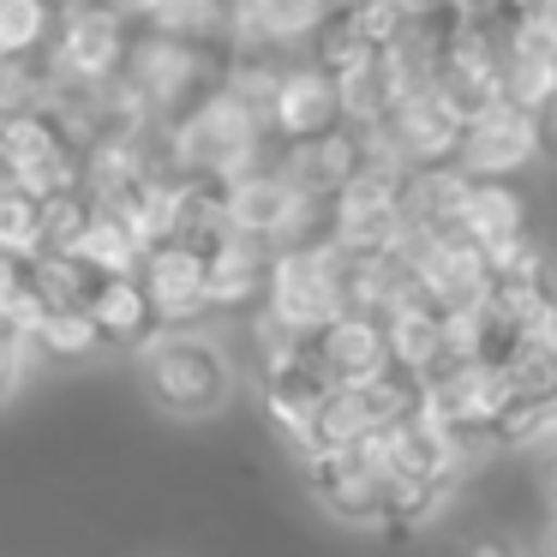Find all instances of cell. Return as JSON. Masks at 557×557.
Masks as SVG:
<instances>
[{
	"instance_id": "19",
	"label": "cell",
	"mask_w": 557,
	"mask_h": 557,
	"mask_svg": "<svg viewBox=\"0 0 557 557\" xmlns=\"http://www.w3.org/2000/svg\"><path fill=\"white\" fill-rule=\"evenodd\" d=\"M30 336H18L13 324H7V318H0V396H7V389L18 384V377H25V366H30Z\"/></svg>"
},
{
	"instance_id": "2",
	"label": "cell",
	"mask_w": 557,
	"mask_h": 557,
	"mask_svg": "<svg viewBox=\"0 0 557 557\" xmlns=\"http://www.w3.org/2000/svg\"><path fill=\"white\" fill-rule=\"evenodd\" d=\"M342 312H354V252L336 240H312L294 246V252H276V270H270V300L264 318L282 324L288 336L312 342L324 324H336Z\"/></svg>"
},
{
	"instance_id": "3",
	"label": "cell",
	"mask_w": 557,
	"mask_h": 557,
	"mask_svg": "<svg viewBox=\"0 0 557 557\" xmlns=\"http://www.w3.org/2000/svg\"><path fill=\"white\" fill-rule=\"evenodd\" d=\"M133 13L121 0H90V7H73L61 18V37L49 49V73L54 85L66 90H114L126 73V54H133Z\"/></svg>"
},
{
	"instance_id": "12",
	"label": "cell",
	"mask_w": 557,
	"mask_h": 557,
	"mask_svg": "<svg viewBox=\"0 0 557 557\" xmlns=\"http://www.w3.org/2000/svg\"><path fill=\"white\" fill-rule=\"evenodd\" d=\"M90 318H97V330H102V342H109V348H133V354L145 348V342L157 336V324H162L138 276H109V282H102Z\"/></svg>"
},
{
	"instance_id": "23",
	"label": "cell",
	"mask_w": 557,
	"mask_h": 557,
	"mask_svg": "<svg viewBox=\"0 0 557 557\" xmlns=\"http://www.w3.org/2000/svg\"><path fill=\"white\" fill-rule=\"evenodd\" d=\"M540 30H545V37H552V49H557V0H552V7H545V18H540Z\"/></svg>"
},
{
	"instance_id": "11",
	"label": "cell",
	"mask_w": 557,
	"mask_h": 557,
	"mask_svg": "<svg viewBox=\"0 0 557 557\" xmlns=\"http://www.w3.org/2000/svg\"><path fill=\"white\" fill-rule=\"evenodd\" d=\"M461 234H468L485 258H497V252H509V246L533 240V234H528V198H521L509 181H473L468 186V205H461Z\"/></svg>"
},
{
	"instance_id": "7",
	"label": "cell",
	"mask_w": 557,
	"mask_h": 557,
	"mask_svg": "<svg viewBox=\"0 0 557 557\" xmlns=\"http://www.w3.org/2000/svg\"><path fill=\"white\" fill-rule=\"evenodd\" d=\"M330 396H336V384H330L324 366L306 354V342L264 366V420H270V432L288 449H300V456H306V444H312V425H318V413H324Z\"/></svg>"
},
{
	"instance_id": "24",
	"label": "cell",
	"mask_w": 557,
	"mask_h": 557,
	"mask_svg": "<svg viewBox=\"0 0 557 557\" xmlns=\"http://www.w3.org/2000/svg\"><path fill=\"white\" fill-rule=\"evenodd\" d=\"M545 504H552V516H557V461L545 468Z\"/></svg>"
},
{
	"instance_id": "1",
	"label": "cell",
	"mask_w": 557,
	"mask_h": 557,
	"mask_svg": "<svg viewBox=\"0 0 557 557\" xmlns=\"http://www.w3.org/2000/svg\"><path fill=\"white\" fill-rule=\"evenodd\" d=\"M138 377L150 401L174 420H210L234 401V360L222 354V342L198 330H157L138 348Z\"/></svg>"
},
{
	"instance_id": "13",
	"label": "cell",
	"mask_w": 557,
	"mask_h": 557,
	"mask_svg": "<svg viewBox=\"0 0 557 557\" xmlns=\"http://www.w3.org/2000/svg\"><path fill=\"white\" fill-rule=\"evenodd\" d=\"M61 18L66 13L54 0H0V73L49 61L54 37H61Z\"/></svg>"
},
{
	"instance_id": "22",
	"label": "cell",
	"mask_w": 557,
	"mask_h": 557,
	"mask_svg": "<svg viewBox=\"0 0 557 557\" xmlns=\"http://www.w3.org/2000/svg\"><path fill=\"white\" fill-rule=\"evenodd\" d=\"M468 557H521V552H516L509 540H497V533H492V540H473V545H468Z\"/></svg>"
},
{
	"instance_id": "25",
	"label": "cell",
	"mask_w": 557,
	"mask_h": 557,
	"mask_svg": "<svg viewBox=\"0 0 557 557\" xmlns=\"http://www.w3.org/2000/svg\"><path fill=\"white\" fill-rule=\"evenodd\" d=\"M552 557H557V516H552Z\"/></svg>"
},
{
	"instance_id": "5",
	"label": "cell",
	"mask_w": 557,
	"mask_h": 557,
	"mask_svg": "<svg viewBox=\"0 0 557 557\" xmlns=\"http://www.w3.org/2000/svg\"><path fill=\"white\" fill-rule=\"evenodd\" d=\"M509 408V372L485 360H444L425 377V413L449 425L468 444H492L497 420Z\"/></svg>"
},
{
	"instance_id": "8",
	"label": "cell",
	"mask_w": 557,
	"mask_h": 557,
	"mask_svg": "<svg viewBox=\"0 0 557 557\" xmlns=\"http://www.w3.org/2000/svg\"><path fill=\"white\" fill-rule=\"evenodd\" d=\"M533 157H540L533 114L497 102V109H485V114H473V121H468L456 169L468 174V181H509V174H521Z\"/></svg>"
},
{
	"instance_id": "20",
	"label": "cell",
	"mask_w": 557,
	"mask_h": 557,
	"mask_svg": "<svg viewBox=\"0 0 557 557\" xmlns=\"http://www.w3.org/2000/svg\"><path fill=\"white\" fill-rule=\"evenodd\" d=\"M25 276H30V258H18V252H7V246H0V306L25 288Z\"/></svg>"
},
{
	"instance_id": "10",
	"label": "cell",
	"mask_w": 557,
	"mask_h": 557,
	"mask_svg": "<svg viewBox=\"0 0 557 557\" xmlns=\"http://www.w3.org/2000/svg\"><path fill=\"white\" fill-rule=\"evenodd\" d=\"M138 282H145V294H150V306H157L162 330H193V318L210 312V264L193 252V246H181V240L145 252Z\"/></svg>"
},
{
	"instance_id": "9",
	"label": "cell",
	"mask_w": 557,
	"mask_h": 557,
	"mask_svg": "<svg viewBox=\"0 0 557 557\" xmlns=\"http://www.w3.org/2000/svg\"><path fill=\"white\" fill-rule=\"evenodd\" d=\"M306 354H312L318 366H324V377L336 389H360L372 384V377L389 372V336H384V318L372 312H342L336 324H324L312 342H306Z\"/></svg>"
},
{
	"instance_id": "21",
	"label": "cell",
	"mask_w": 557,
	"mask_h": 557,
	"mask_svg": "<svg viewBox=\"0 0 557 557\" xmlns=\"http://www.w3.org/2000/svg\"><path fill=\"white\" fill-rule=\"evenodd\" d=\"M533 133H540V157H552V162H557V97L545 102L540 114H533Z\"/></svg>"
},
{
	"instance_id": "16",
	"label": "cell",
	"mask_w": 557,
	"mask_h": 557,
	"mask_svg": "<svg viewBox=\"0 0 557 557\" xmlns=\"http://www.w3.org/2000/svg\"><path fill=\"white\" fill-rule=\"evenodd\" d=\"M73 258L97 264L102 276H138V270H145V240H138V228H133L126 216L97 210V222L85 228V240H78Z\"/></svg>"
},
{
	"instance_id": "15",
	"label": "cell",
	"mask_w": 557,
	"mask_h": 557,
	"mask_svg": "<svg viewBox=\"0 0 557 557\" xmlns=\"http://www.w3.org/2000/svg\"><path fill=\"white\" fill-rule=\"evenodd\" d=\"M102 282L109 276L85 258H30V288L49 300V312H90Z\"/></svg>"
},
{
	"instance_id": "4",
	"label": "cell",
	"mask_w": 557,
	"mask_h": 557,
	"mask_svg": "<svg viewBox=\"0 0 557 557\" xmlns=\"http://www.w3.org/2000/svg\"><path fill=\"white\" fill-rule=\"evenodd\" d=\"M306 480H312L318 504H324L336 521H348V528H372V533H384L389 480H396L384 437H366V444H354V449H336V456L306 461Z\"/></svg>"
},
{
	"instance_id": "14",
	"label": "cell",
	"mask_w": 557,
	"mask_h": 557,
	"mask_svg": "<svg viewBox=\"0 0 557 557\" xmlns=\"http://www.w3.org/2000/svg\"><path fill=\"white\" fill-rule=\"evenodd\" d=\"M384 336H389V366L408 372V377H420V384L449 360L444 354V318H437L432 306H401V312H389Z\"/></svg>"
},
{
	"instance_id": "6",
	"label": "cell",
	"mask_w": 557,
	"mask_h": 557,
	"mask_svg": "<svg viewBox=\"0 0 557 557\" xmlns=\"http://www.w3.org/2000/svg\"><path fill=\"white\" fill-rule=\"evenodd\" d=\"M348 126L342 109V78L318 61H288L270 90V138L276 145H318Z\"/></svg>"
},
{
	"instance_id": "18",
	"label": "cell",
	"mask_w": 557,
	"mask_h": 557,
	"mask_svg": "<svg viewBox=\"0 0 557 557\" xmlns=\"http://www.w3.org/2000/svg\"><path fill=\"white\" fill-rule=\"evenodd\" d=\"M42 222H49V205L18 186L0 181V246L18 258H42Z\"/></svg>"
},
{
	"instance_id": "17",
	"label": "cell",
	"mask_w": 557,
	"mask_h": 557,
	"mask_svg": "<svg viewBox=\"0 0 557 557\" xmlns=\"http://www.w3.org/2000/svg\"><path fill=\"white\" fill-rule=\"evenodd\" d=\"M30 348L49 354V360H90V354H102L109 342H102V330L90 312H49L30 330Z\"/></svg>"
}]
</instances>
